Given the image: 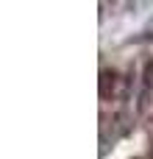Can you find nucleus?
Segmentation results:
<instances>
[{
  "label": "nucleus",
  "mask_w": 153,
  "mask_h": 159,
  "mask_svg": "<svg viewBox=\"0 0 153 159\" xmlns=\"http://www.w3.org/2000/svg\"><path fill=\"white\" fill-rule=\"evenodd\" d=\"M98 87H100V98L111 101V98H117L120 89H123V75H120L114 67H106V70H100V81H98Z\"/></svg>",
  "instance_id": "obj_1"
}]
</instances>
